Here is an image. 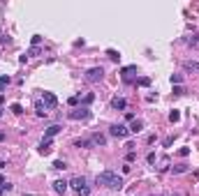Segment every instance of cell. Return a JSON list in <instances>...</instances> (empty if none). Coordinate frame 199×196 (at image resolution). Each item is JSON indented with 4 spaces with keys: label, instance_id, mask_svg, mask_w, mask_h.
I'll use <instances>...</instances> for the list:
<instances>
[{
    "label": "cell",
    "instance_id": "cell-39",
    "mask_svg": "<svg viewBox=\"0 0 199 196\" xmlns=\"http://www.w3.org/2000/svg\"><path fill=\"white\" fill-rule=\"evenodd\" d=\"M151 196H160V194H151Z\"/></svg>",
    "mask_w": 199,
    "mask_h": 196
},
{
    "label": "cell",
    "instance_id": "cell-30",
    "mask_svg": "<svg viewBox=\"0 0 199 196\" xmlns=\"http://www.w3.org/2000/svg\"><path fill=\"white\" fill-rule=\"evenodd\" d=\"M39 42H42V37H39V35H32V46H39Z\"/></svg>",
    "mask_w": 199,
    "mask_h": 196
},
{
    "label": "cell",
    "instance_id": "cell-11",
    "mask_svg": "<svg viewBox=\"0 0 199 196\" xmlns=\"http://www.w3.org/2000/svg\"><path fill=\"white\" fill-rule=\"evenodd\" d=\"M144 129V122L141 120H132V125H130V134H139Z\"/></svg>",
    "mask_w": 199,
    "mask_h": 196
},
{
    "label": "cell",
    "instance_id": "cell-15",
    "mask_svg": "<svg viewBox=\"0 0 199 196\" xmlns=\"http://www.w3.org/2000/svg\"><path fill=\"white\" fill-rule=\"evenodd\" d=\"M39 152H42V155H49V152H51V141L44 139L42 143H39Z\"/></svg>",
    "mask_w": 199,
    "mask_h": 196
},
{
    "label": "cell",
    "instance_id": "cell-23",
    "mask_svg": "<svg viewBox=\"0 0 199 196\" xmlns=\"http://www.w3.org/2000/svg\"><path fill=\"white\" fill-rule=\"evenodd\" d=\"M169 120H171V122H178V120H181V113H178L176 108H174L171 113H169Z\"/></svg>",
    "mask_w": 199,
    "mask_h": 196
},
{
    "label": "cell",
    "instance_id": "cell-3",
    "mask_svg": "<svg viewBox=\"0 0 199 196\" xmlns=\"http://www.w3.org/2000/svg\"><path fill=\"white\" fill-rule=\"evenodd\" d=\"M69 120H88L90 118V108L88 106H81V108H74V111H69L67 113Z\"/></svg>",
    "mask_w": 199,
    "mask_h": 196
},
{
    "label": "cell",
    "instance_id": "cell-4",
    "mask_svg": "<svg viewBox=\"0 0 199 196\" xmlns=\"http://www.w3.org/2000/svg\"><path fill=\"white\" fill-rule=\"evenodd\" d=\"M104 78V69L102 67H90L88 72H86V81L88 83H97V81H102Z\"/></svg>",
    "mask_w": 199,
    "mask_h": 196
},
{
    "label": "cell",
    "instance_id": "cell-22",
    "mask_svg": "<svg viewBox=\"0 0 199 196\" xmlns=\"http://www.w3.org/2000/svg\"><path fill=\"white\" fill-rule=\"evenodd\" d=\"M9 81H12L9 76H0V90H5L7 85H9Z\"/></svg>",
    "mask_w": 199,
    "mask_h": 196
},
{
    "label": "cell",
    "instance_id": "cell-7",
    "mask_svg": "<svg viewBox=\"0 0 199 196\" xmlns=\"http://www.w3.org/2000/svg\"><path fill=\"white\" fill-rule=\"evenodd\" d=\"M60 132H63V127H60V125H51V127H49L47 132H44V139H47V141H51L53 136H58Z\"/></svg>",
    "mask_w": 199,
    "mask_h": 196
},
{
    "label": "cell",
    "instance_id": "cell-33",
    "mask_svg": "<svg viewBox=\"0 0 199 196\" xmlns=\"http://www.w3.org/2000/svg\"><path fill=\"white\" fill-rule=\"evenodd\" d=\"M77 104H79V95L77 97H69V106H77Z\"/></svg>",
    "mask_w": 199,
    "mask_h": 196
},
{
    "label": "cell",
    "instance_id": "cell-26",
    "mask_svg": "<svg viewBox=\"0 0 199 196\" xmlns=\"http://www.w3.org/2000/svg\"><path fill=\"white\" fill-rule=\"evenodd\" d=\"M93 99H95V95H93V93H88V95H86L84 99H81V102H84V106H88V104L93 102Z\"/></svg>",
    "mask_w": 199,
    "mask_h": 196
},
{
    "label": "cell",
    "instance_id": "cell-16",
    "mask_svg": "<svg viewBox=\"0 0 199 196\" xmlns=\"http://www.w3.org/2000/svg\"><path fill=\"white\" fill-rule=\"evenodd\" d=\"M107 56H109V60H114V62L121 60V53L116 51V49H107Z\"/></svg>",
    "mask_w": 199,
    "mask_h": 196
},
{
    "label": "cell",
    "instance_id": "cell-29",
    "mask_svg": "<svg viewBox=\"0 0 199 196\" xmlns=\"http://www.w3.org/2000/svg\"><path fill=\"white\" fill-rule=\"evenodd\" d=\"M28 56H39V46H30V51H28Z\"/></svg>",
    "mask_w": 199,
    "mask_h": 196
},
{
    "label": "cell",
    "instance_id": "cell-24",
    "mask_svg": "<svg viewBox=\"0 0 199 196\" xmlns=\"http://www.w3.org/2000/svg\"><path fill=\"white\" fill-rule=\"evenodd\" d=\"M77 196H90V187L86 185V187H81V189L77 191Z\"/></svg>",
    "mask_w": 199,
    "mask_h": 196
},
{
    "label": "cell",
    "instance_id": "cell-6",
    "mask_svg": "<svg viewBox=\"0 0 199 196\" xmlns=\"http://www.w3.org/2000/svg\"><path fill=\"white\" fill-rule=\"evenodd\" d=\"M69 187H72L74 191H79L81 187H86V178L84 176H74L72 180H69Z\"/></svg>",
    "mask_w": 199,
    "mask_h": 196
},
{
    "label": "cell",
    "instance_id": "cell-8",
    "mask_svg": "<svg viewBox=\"0 0 199 196\" xmlns=\"http://www.w3.org/2000/svg\"><path fill=\"white\" fill-rule=\"evenodd\" d=\"M137 72V65H130V67H123L121 69V74H123V81L125 83H130L132 81V74Z\"/></svg>",
    "mask_w": 199,
    "mask_h": 196
},
{
    "label": "cell",
    "instance_id": "cell-5",
    "mask_svg": "<svg viewBox=\"0 0 199 196\" xmlns=\"http://www.w3.org/2000/svg\"><path fill=\"white\" fill-rule=\"evenodd\" d=\"M42 99H44V106L47 108H56L58 106V97L53 93H42Z\"/></svg>",
    "mask_w": 199,
    "mask_h": 196
},
{
    "label": "cell",
    "instance_id": "cell-1",
    "mask_svg": "<svg viewBox=\"0 0 199 196\" xmlns=\"http://www.w3.org/2000/svg\"><path fill=\"white\" fill-rule=\"evenodd\" d=\"M97 185L118 191V189H123V178L118 173H114V171H102V173H97Z\"/></svg>",
    "mask_w": 199,
    "mask_h": 196
},
{
    "label": "cell",
    "instance_id": "cell-21",
    "mask_svg": "<svg viewBox=\"0 0 199 196\" xmlns=\"http://www.w3.org/2000/svg\"><path fill=\"white\" fill-rule=\"evenodd\" d=\"M53 169H56V171H65V169H67V164H65L63 159H56V162H53Z\"/></svg>",
    "mask_w": 199,
    "mask_h": 196
},
{
    "label": "cell",
    "instance_id": "cell-38",
    "mask_svg": "<svg viewBox=\"0 0 199 196\" xmlns=\"http://www.w3.org/2000/svg\"><path fill=\"white\" fill-rule=\"evenodd\" d=\"M171 196H183V194H178V191H174V194H171Z\"/></svg>",
    "mask_w": 199,
    "mask_h": 196
},
{
    "label": "cell",
    "instance_id": "cell-27",
    "mask_svg": "<svg viewBox=\"0 0 199 196\" xmlns=\"http://www.w3.org/2000/svg\"><path fill=\"white\" fill-rule=\"evenodd\" d=\"M12 187H14V185H9V182H5V185H0V194H5V191H12Z\"/></svg>",
    "mask_w": 199,
    "mask_h": 196
},
{
    "label": "cell",
    "instance_id": "cell-37",
    "mask_svg": "<svg viewBox=\"0 0 199 196\" xmlns=\"http://www.w3.org/2000/svg\"><path fill=\"white\" fill-rule=\"evenodd\" d=\"M0 141H5V132H0Z\"/></svg>",
    "mask_w": 199,
    "mask_h": 196
},
{
    "label": "cell",
    "instance_id": "cell-13",
    "mask_svg": "<svg viewBox=\"0 0 199 196\" xmlns=\"http://www.w3.org/2000/svg\"><path fill=\"white\" fill-rule=\"evenodd\" d=\"M74 148H93V141L90 139H77L74 141Z\"/></svg>",
    "mask_w": 199,
    "mask_h": 196
},
{
    "label": "cell",
    "instance_id": "cell-9",
    "mask_svg": "<svg viewBox=\"0 0 199 196\" xmlns=\"http://www.w3.org/2000/svg\"><path fill=\"white\" fill-rule=\"evenodd\" d=\"M111 108H116V111H125L127 108V102L123 97H114L111 99Z\"/></svg>",
    "mask_w": 199,
    "mask_h": 196
},
{
    "label": "cell",
    "instance_id": "cell-34",
    "mask_svg": "<svg viewBox=\"0 0 199 196\" xmlns=\"http://www.w3.org/2000/svg\"><path fill=\"white\" fill-rule=\"evenodd\" d=\"M134 157H137L134 152H127V157H125V159H127V164H130V162H134Z\"/></svg>",
    "mask_w": 199,
    "mask_h": 196
},
{
    "label": "cell",
    "instance_id": "cell-36",
    "mask_svg": "<svg viewBox=\"0 0 199 196\" xmlns=\"http://www.w3.org/2000/svg\"><path fill=\"white\" fill-rule=\"evenodd\" d=\"M5 182H7V180H5V176H0V185H5Z\"/></svg>",
    "mask_w": 199,
    "mask_h": 196
},
{
    "label": "cell",
    "instance_id": "cell-25",
    "mask_svg": "<svg viewBox=\"0 0 199 196\" xmlns=\"http://www.w3.org/2000/svg\"><path fill=\"white\" fill-rule=\"evenodd\" d=\"M181 81H183L181 74H171V83H174V85H181Z\"/></svg>",
    "mask_w": 199,
    "mask_h": 196
},
{
    "label": "cell",
    "instance_id": "cell-14",
    "mask_svg": "<svg viewBox=\"0 0 199 196\" xmlns=\"http://www.w3.org/2000/svg\"><path fill=\"white\" fill-rule=\"evenodd\" d=\"M90 141H93V145H107V136H102V134H93Z\"/></svg>",
    "mask_w": 199,
    "mask_h": 196
},
{
    "label": "cell",
    "instance_id": "cell-20",
    "mask_svg": "<svg viewBox=\"0 0 199 196\" xmlns=\"http://www.w3.org/2000/svg\"><path fill=\"white\" fill-rule=\"evenodd\" d=\"M185 171H188V164H178V166H174V169H171V173H176V176H178V173H185Z\"/></svg>",
    "mask_w": 199,
    "mask_h": 196
},
{
    "label": "cell",
    "instance_id": "cell-32",
    "mask_svg": "<svg viewBox=\"0 0 199 196\" xmlns=\"http://www.w3.org/2000/svg\"><path fill=\"white\" fill-rule=\"evenodd\" d=\"M146 159H148V164H155V152H148Z\"/></svg>",
    "mask_w": 199,
    "mask_h": 196
},
{
    "label": "cell",
    "instance_id": "cell-28",
    "mask_svg": "<svg viewBox=\"0 0 199 196\" xmlns=\"http://www.w3.org/2000/svg\"><path fill=\"white\" fill-rule=\"evenodd\" d=\"M174 95H185V88L183 85H174Z\"/></svg>",
    "mask_w": 199,
    "mask_h": 196
},
{
    "label": "cell",
    "instance_id": "cell-17",
    "mask_svg": "<svg viewBox=\"0 0 199 196\" xmlns=\"http://www.w3.org/2000/svg\"><path fill=\"white\" fill-rule=\"evenodd\" d=\"M183 67L188 69V72H199V62L197 60H190V62H185Z\"/></svg>",
    "mask_w": 199,
    "mask_h": 196
},
{
    "label": "cell",
    "instance_id": "cell-40",
    "mask_svg": "<svg viewBox=\"0 0 199 196\" xmlns=\"http://www.w3.org/2000/svg\"><path fill=\"white\" fill-rule=\"evenodd\" d=\"M0 115H2V108H0Z\"/></svg>",
    "mask_w": 199,
    "mask_h": 196
},
{
    "label": "cell",
    "instance_id": "cell-35",
    "mask_svg": "<svg viewBox=\"0 0 199 196\" xmlns=\"http://www.w3.org/2000/svg\"><path fill=\"white\" fill-rule=\"evenodd\" d=\"M2 104H5V95H0V106H2Z\"/></svg>",
    "mask_w": 199,
    "mask_h": 196
},
{
    "label": "cell",
    "instance_id": "cell-19",
    "mask_svg": "<svg viewBox=\"0 0 199 196\" xmlns=\"http://www.w3.org/2000/svg\"><path fill=\"white\" fill-rule=\"evenodd\" d=\"M9 111H12L14 115H21V113H23V106H21V104H12Z\"/></svg>",
    "mask_w": 199,
    "mask_h": 196
},
{
    "label": "cell",
    "instance_id": "cell-10",
    "mask_svg": "<svg viewBox=\"0 0 199 196\" xmlns=\"http://www.w3.org/2000/svg\"><path fill=\"white\" fill-rule=\"evenodd\" d=\"M67 185L69 182H65V180H56L53 182V191H56V194H65V191H67Z\"/></svg>",
    "mask_w": 199,
    "mask_h": 196
},
{
    "label": "cell",
    "instance_id": "cell-31",
    "mask_svg": "<svg viewBox=\"0 0 199 196\" xmlns=\"http://www.w3.org/2000/svg\"><path fill=\"white\" fill-rule=\"evenodd\" d=\"M178 155H181V157H188V155H190V148H181V150H178Z\"/></svg>",
    "mask_w": 199,
    "mask_h": 196
},
{
    "label": "cell",
    "instance_id": "cell-18",
    "mask_svg": "<svg viewBox=\"0 0 199 196\" xmlns=\"http://www.w3.org/2000/svg\"><path fill=\"white\" fill-rule=\"evenodd\" d=\"M137 85H141V88H148V85H151V78H148V76L137 78Z\"/></svg>",
    "mask_w": 199,
    "mask_h": 196
},
{
    "label": "cell",
    "instance_id": "cell-2",
    "mask_svg": "<svg viewBox=\"0 0 199 196\" xmlns=\"http://www.w3.org/2000/svg\"><path fill=\"white\" fill-rule=\"evenodd\" d=\"M109 134L116 136V139H125V136H130V127L116 122V125H111V127H109Z\"/></svg>",
    "mask_w": 199,
    "mask_h": 196
},
{
    "label": "cell",
    "instance_id": "cell-12",
    "mask_svg": "<svg viewBox=\"0 0 199 196\" xmlns=\"http://www.w3.org/2000/svg\"><path fill=\"white\" fill-rule=\"evenodd\" d=\"M35 113H37V115H39V118H44V115H47V113H49V108H47V106H44V104H42V102H35Z\"/></svg>",
    "mask_w": 199,
    "mask_h": 196
}]
</instances>
